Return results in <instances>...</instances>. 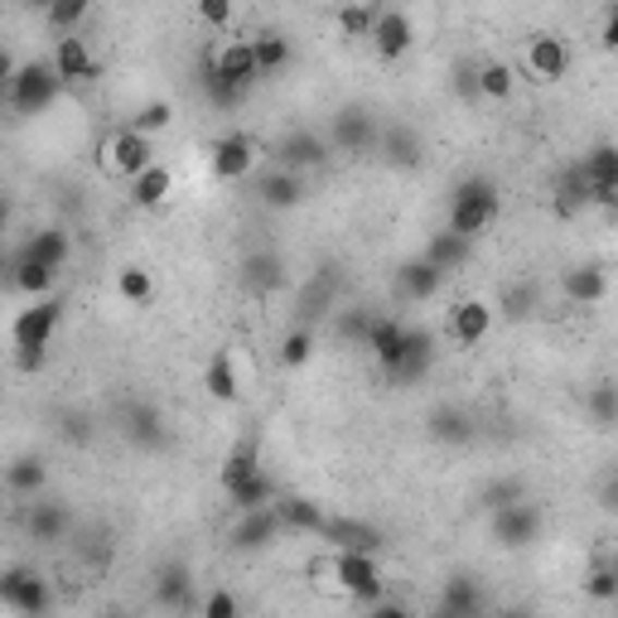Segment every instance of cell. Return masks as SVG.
<instances>
[{
    "instance_id": "obj_16",
    "label": "cell",
    "mask_w": 618,
    "mask_h": 618,
    "mask_svg": "<svg viewBox=\"0 0 618 618\" xmlns=\"http://www.w3.org/2000/svg\"><path fill=\"white\" fill-rule=\"evenodd\" d=\"M594 204V189H590V179H584L580 165H570L566 174L556 179V189H550V208H556V218H566V222H575L584 208Z\"/></svg>"
},
{
    "instance_id": "obj_12",
    "label": "cell",
    "mask_w": 618,
    "mask_h": 618,
    "mask_svg": "<svg viewBox=\"0 0 618 618\" xmlns=\"http://www.w3.org/2000/svg\"><path fill=\"white\" fill-rule=\"evenodd\" d=\"M449 334H455L459 348H474L493 334V305L488 300H459L455 310H449Z\"/></svg>"
},
{
    "instance_id": "obj_5",
    "label": "cell",
    "mask_w": 618,
    "mask_h": 618,
    "mask_svg": "<svg viewBox=\"0 0 618 618\" xmlns=\"http://www.w3.org/2000/svg\"><path fill=\"white\" fill-rule=\"evenodd\" d=\"M339 580L348 599H363V604H381L387 584H381L377 556L373 550H339Z\"/></svg>"
},
{
    "instance_id": "obj_49",
    "label": "cell",
    "mask_w": 618,
    "mask_h": 618,
    "mask_svg": "<svg viewBox=\"0 0 618 618\" xmlns=\"http://www.w3.org/2000/svg\"><path fill=\"white\" fill-rule=\"evenodd\" d=\"M435 435H440V440H469V421H459V415H440V421H435Z\"/></svg>"
},
{
    "instance_id": "obj_53",
    "label": "cell",
    "mask_w": 618,
    "mask_h": 618,
    "mask_svg": "<svg viewBox=\"0 0 618 618\" xmlns=\"http://www.w3.org/2000/svg\"><path fill=\"white\" fill-rule=\"evenodd\" d=\"M609 570H614V575H618V550H614V556H609Z\"/></svg>"
},
{
    "instance_id": "obj_38",
    "label": "cell",
    "mask_w": 618,
    "mask_h": 618,
    "mask_svg": "<svg viewBox=\"0 0 618 618\" xmlns=\"http://www.w3.org/2000/svg\"><path fill=\"white\" fill-rule=\"evenodd\" d=\"M252 49H256V69H262V77L266 73H280L290 63V39L286 35H256Z\"/></svg>"
},
{
    "instance_id": "obj_21",
    "label": "cell",
    "mask_w": 618,
    "mask_h": 618,
    "mask_svg": "<svg viewBox=\"0 0 618 618\" xmlns=\"http://www.w3.org/2000/svg\"><path fill=\"white\" fill-rule=\"evenodd\" d=\"M155 604H165V609H194V575H189V566H165L160 575H155Z\"/></svg>"
},
{
    "instance_id": "obj_52",
    "label": "cell",
    "mask_w": 618,
    "mask_h": 618,
    "mask_svg": "<svg viewBox=\"0 0 618 618\" xmlns=\"http://www.w3.org/2000/svg\"><path fill=\"white\" fill-rule=\"evenodd\" d=\"M498 618H532V614H522V609H512V614H498Z\"/></svg>"
},
{
    "instance_id": "obj_23",
    "label": "cell",
    "mask_w": 618,
    "mask_h": 618,
    "mask_svg": "<svg viewBox=\"0 0 618 618\" xmlns=\"http://www.w3.org/2000/svg\"><path fill=\"white\" fill-rule=\"evenodd\" d=\"M469 246H474V242L445 228V232H435V238L425 242V262H431L435 271H445V276H449V271H459V266L469 262Z\"/></svg>"
},
{
    "instance_id": "obj_3",
    "label": "cell",
    "mask_w": 618,
    "mask_h": 618,
    "mask_svg": "<svg viewBox=\"0 0 618 618\" xmlns=\"http://www.w3.org/2000/svg\"><path fill=\"white\" fill-rule=\"evenodd\" d=\"M150 165H155V145H150V136H141V131L117 126V131H107V136L97 141V170H102L111 184H117V179L136 184Z\"/></svg>"
},
{
    "instance_id": "obj_47",
    "label": "cell",
    "mask_w": 618,
    "mask_h": 618,
    "mask_svg": "<svg viewBox=\"0 0 618 618\" xmlns=\"http://www.w3.org/2000/svg\"><path fill=\"white\" fill-rule=\"evenodd\" d=\"M194 15H198V20H204V25H213V29H228V25H232V20H238V10H232V5H228V0H204V5H198V10H194Z\"/></svg>"
},
{
    "instance_id": "obj_28",
    "label": "cell",
    "mask_w": 618,
    "mask_h": 618,
    "mask_svg": "<svg viewBox=\"0 0 618 618\" xmlns=\"http://www.w3.org/2000/svg\"><path fill=\"white\" fill-rule=\"evenodd\" d=\"M276 512H280V522H286V532H314V536H324V526H329V517H324L319 502H310V498H280Z\"/></svg>"
},
{
    "instance_id": "obj_6",
    "label": "cell",
    "mask_w": 618,
    "mask_h": 618,
    "mask_svg": "<svg viewBox=\"0 0 618 618\" xmlns=\"http://www.w3.org/2000/svg\"><path fill=\"white\" fill-rule=\"evenodd\" d=\"M256 141L252 136H242V131H232V136H218L213 141V155H208V165H213V179H222V184H238V179H246L256 170Z\"/></svg>"
},
{
    "instance_id": "obj_25",
    "label": "cell",
    "mask_w": 618,
    "mask_h": 618,
    "mask_svg": "<svg viewBox=\"0 0 618 618\" xmlns=\"http://www.w3.org/2000/svg\"><path fill=\"white\" fill-rule=\"evenodd\" d=\"M256 474H262V455H256V440H242V445H232V455L222 459V488L228 493H238L242 483H252Z\"/></svg>"
},
{
    "instance_id": "obj_4",
    "label": "cell",
    "mask_w": 618,
    "mask_h": 618,
    "mask_svg": "<svg viewBox=\"0 0 618 618\" xmlns=\"http://www.w3.org/2000/svg\"><path fill=\"white\" fill-rule=\"evenodd\" d=\"M59 87H63V77L53 69V59H29V63H20L15 77L5 83V102H10V111H20V117H39L44 107H53Z\"/></svg>"
},
{
    "instance_id": "obj_19",
    "label": "cell",
    "mask_w": 618,
    "mask_h": 618,
    "mask_svg": "<svg viewBox=\"0 0 618 618\" xmlns=\"http://www.w3.org/2000/svg\"><path fill=\"white\" fill-rule=\"evenodd\" d=\"M440 286H445V271H435L431 262H407L397 271V290H401V300H411V305H421V300H435L440 295Z\"/></svg>"
},
{
    "instance_id": "obj_29",
    "label": "cell",
    "mask_w": 618,
    "mask_h": 618,
    "mask_svg": "<svg viewBox=\"0 0 618 618\" xmlns=\"http://www.w3.org/2000/svg\"><path fill=\"white\" fill-rule=\"evenodd\" d=\"M324 542H334V550H377V532L363 522H348V517H329L324 526Z\"/></svg>"
},
{
    "instance_id": "obj_31",
    "label": "cell",
    "mask_w": 618,
    "mask_h": 618,
    "mask_svg": "<svg viewBox=\"0 0 618 618\" xmlns=\"http://www.w3.org/2000/svg\"><path fill=\"white\" fill-rule=\"evenodd\" d=\"M228 498H232V508H238V512L246 517V512L276 508V502H280V493H276V483L266 478V469H262V474H256L252 483H242V488H238V493H228Z\"/></svg>"
},
{
    "instance_id": "obj_30",
    "label": "cell",
    "mask_w": 618,
    "mask_h": 618,
    "mask_svg": "<svg viewBox=\"0 0 618 618\" xmlns=\"http://www.w3.org/2000/svg\"><path fill=\"white\" fill-rule=\"evenodd\" d=\"M262 198L271 208H295L305 198V174H290V170H271L262 179Z\"/></svg>"
},
{
    "instance_id": "obj_20",
    "label": "cell",
    "mask_w": 618,
    "mask_h": 618,
    "mask_svg": "<svg viewBox=\"0 0 618 618\" xmlns=\"http://www.w3.org/2000/svg\"><path fill=\"white\" fill-rule=\"evenodd\" d=\"M286 532V522H280L276 508H262V512H246L238 522V532H232V546L238 550H262L266 542H276V536Z\"/></svg>"
},
{
    "instance_id": "obj_2",
    "label": "cell",
    "mask_w": 618,
    "mask_h": 618,
    "mask_svg": "<svg viewBox=\"0 0 618 618\" xmlns=\"http://www.w3.org/2000/svg\"><path fill=\"white\" fill-rule=\"evenodd\" d=\"M63 319V305L59 300H29V310L15 314V324H10V339H15V363L25 367V373H35L44 363V348H49L53 329H59Z\"/></svg>"
},
{
    "instance_id": "obj_15",
    "label": "cell",
    "mask_w": 618,
    "mask_h": 618,
    "mask_svg": "<svg viewBox=\"0 0 618 618\" xmlns=\"http://www.w3.org/2000/svg\"><path fill=\"white\" fill-rule=\"evenodd\" d=\"M415 44V25H411V15L407 10H381V20H377V29H373V49H377V59H401Z\"/></svg>"
},
{
    "instance_id": "obj_44",
    "label": "cell",
    "mask_w": 618,
    "mask_h": 618,
    "mask_svg": "<svg viewBox=\"0 0 618 618\" xmlns=\"http://www.w3.org/2000/svg\"><path fill=\"white\" fill-rule=\"evenodd\" d=\"M198 618H238V594L232 590H208L198 604Z\"/></svg>"
},
{
    "instance_id": "obj_17",
    "label": "cell",
    "mask_w": 618,
    "mask_h": 618,
    "mask_svg": "<svg viewBox=\"0 0 618 618\" xmlns=\"http://www.w3.org/2000/svg\"><path fill=\"white\" fill-rule=\"evenodd\" d=\"M53 69H59L63 83H93V77H97V59H93V49H87V39L83 35H69V39L53 44Z\"/></svg>"
},
{
    "instance_id": "obj_33",
    "label": "cell",
    "mask_w": 618,
    "mask_h": 618,
    "mask_svg": "<svg viewBox=\"0 0 618 618\" xmlns=\"http://www.w3.org/2000/svg\"><path fill=\"white\" fill-rule=\"evenodd\" d=\"M373 121H367V111H343L339 121H334V141L348 145V150H367L373 145Z\"/></svg>"
},
{
    "instance_id": "obj_1",
    "label": "cell",
    "mask_w": 618,
    "mask_h": 618,
    "mask_svg": "<svg viewBox=\"0 0 618 618\" xmlns=\"http://www.w3.org/2000/svg\"><path fill=\"white\" fill-rule=\"evenodd\" d=\"M498 213H502L498 184H493V179H464V184L455 189V198H449V232L474 242L498 222Z\"/></svg>"
},
{
    "instance_id": "obj_41",
    "label": "cell",
    "mask_w": 618,
    "mask_h": 618,
    "mask_svg": "<svg viewBox=\"0 0 618 618\" xmlns=\"http://www.w3.org/2000/svg\"><path fill=\"white\" fill-rule=\"evenodd\" d=\"M478 93L488 97V102H508L512 97V69L508 63H483L478 69Z\"/></svg>"
},
{
    "instance_id": "obj_43",
    "label": "cell",
    "mask_w": 618,
    "mask_h": 618,
    "mask_svg": "<svg viewBox=\"0 0 618 618\" xmlns=\"http://www.w3.org/2000/svg\"><path fill=\"white\" fill-rule=\"evenodd\" d=\"M590 421L594 425H618V387H594L590 391Z\"/></svg>"
},
{
    "instance_id": "obj_9",
    "label": "cell",
    "mask_w": 618,
    "mask_h": 618,
    "mask_svg": "<svg viewBox=\"0 0 618 618\" xmlns=\"http://www.w3.org/2000/svg\"><path fill=\"white\" fill-rule=\"evenodd\" d=\"M566 69H570V49L560 35L526 39V73H532L536 83H556V77H566Z\"/></svg>"
},
{
    "instance_id": "obj_8",
    "label": "cell",
    "mask_w": 618,
    "mask_h": 618,
    "mask_svg": "<svg viewBox=\"0 0 618 618\" xmlns=\"http://www.w3.org/2000/svg\"><path fill=\"white\" fill-rule=\"evenodd\" d=\"M271 160H276V170H290V174H305V170H324V165H329V141L310 136V131H295V136L276 141Z\"/></svg>"
},
{
    "instance_id": "obj_39",
    "label": "cell",
    "mask_w": 618,
    "mask_h": 618,
    "mask_svg": "<svg viewBox=\"0 0 618 618\" xmlns=\"http://www.w3.org/2000/svg\"><path fill=\"white\" fill-rule=\"evenodd\" d=\"M126 126L141 131V136H160V131L174 126V107H170V102H141L136 117H131Z\"/></svg>"
},
{
    "instance_id": "obj_24",
    "label": "cell",
    "mask_w": 618,
    "mask_h": 618,
    "mask_svg": "<svg viewBox=\"0 0 618 618\" xmlns=\"http://www.w3.org/2000/svg\"><path fill=\"white\" fill-rule=\"evenodd\" d=\"M305 580L314 594H324V599H348L343 594V580H339V550H319V556L305 560Z\"/></svg>"
},
{
    "instance_id": "obj_37",
    "label": "cell",
    "mask_w": 618,
    "mask_h": 618,
    "mask_svg": "<svg viewBox=\"0 0 618 618\" xmlns=\"http://www.w3.org/2000/svg\"><path fill=\"white\" fill-rule=\"evenodd\" d=\"M381 10H387V5H343L339 10V29H343L348 39H373Z\"/></svg>"
},
{
    "instance_id": "obj_34",
    "label": "cell",
    "mask_w": 618,
    "mask_h": 618,
    "mask_svg": "<svg viewBox=\"0 0 618 618\" xmlns=\"http://www.w3.org/2000/svg\"><path fill=\"white\" fill-rule=\"evenodd\" d=\"M83 20H87V0H53V5H44V25L59 29V39L77 35Z\"/></svg>"
},
{
    "instance_id": "obj_27",
    "label": "cell",
    "mask_w": 618,
    "mask_h": 618,
    "mask_svg": "<svg viewBox=\"0 0 618 618\" xmlns=\"http://www.w3.org/2000/svg\"><path fill=\"white\" fill-rule=\"evenodd\" d=\"M69 238H63L59 228H49V232H39V238H29L25 246H20V256H29V262H39V266H49V271H63L69 266Z\"/></svg>"
},
{
    "instance_id": "obj_40",
    "label": "cell",
    "mask_w": 618,
    "mask_h": 618,
    "mask_svg": "<svg viewBox=\"0 0 618 618\" xmlns=\"http://www.w3.org/2000/svg\"><path fill=\"white\" fill-rule=\"evenodd\" d=\"M381 150H387V160H391V165L411 170L415 155H421V141H415V131H407V126H391L387 136H381Z\"/></svg>"
},
{
    "instance_id": "obj_51",
    "label": "cell",
    "mask_w": 618,
    "mask_h": 618,
    "mask_svg": "<svg viewBox=\"0 0 618 618\" xmlns=\"http://www.w3.org/2000/svg\"><path fill=\"white\" fill-rule=\"evenodd\" d=\"M367 618H411V609H407V604L381 599V604H373V614H367Z\"/></svg>"
},
{
    "instance_id": "obj_18",
    "label": "cell",
    "mask_w": 618,
    "mask_h": 618,
    "mask_svg": "<svg viewBox=\"0 0 618 618\" xmlns=\"http://www.w3.org/2000/svg\"><path fill=\"white\" fill-rule=\"evenodd\" d=\"M560 290H566L570 305H599L609 295V276H604V266H570L560 276Z\"/></svg>"
},
{
    "instance_id": "obj_11",
    "label": "cell",
    "mask_w": 618,
    "mask_h": 618,
    "mask_svg": "<svg viewBox=\"0 0 618 618\" xmlns=\"http://www.w3.org/2000/svg\"><path fill=\"white\" fill-rule=\"evenodd\" d=\"M580 170L594 189V204H614L618 198V145H609V141L594 145V150L580 160Z\"/></svg>"
},
{
    "instance_id": "obj_14",
    "label": "cell",
    "mask_w": 618,
    "mask_h": 618,
    "mask_svg": "<svg viewBox=\"0 0 618 618\" xmlns=\"http://www.w3.org/2000/svg\"><path fill=\"white\" fill-rule=\"evenodd\" d=\"M0 594H5L10 614H44L49 609V580L29 575V570H10L5 584H0Z\"/></svg>"
},
{
    "instance_id": "obj_13",
    "label": "cell",
    "mask_w": 618,
    "mask_h": 618,
    "mask_svg": "<svg viewBox=\"0 0 618 618\" xmlns=\"http://www.w3.org/2000/svg\"><path fill=\"white\" fill-rule=\"evenodd\" d=\"M367 348H373V358L387 367V377H391L401 363H407V353H411V329H407V324H397V319H373Z\"/></svg>"
},
{
    "instance_id": "obj_50",
    "label": "cell",
    "mask_w": 618,
    "mask_h": 618,
    "mask_svg": "<svg viewBox=\"0 0 618 618\" xmlns=\"http://www.w3.org/2000/svg\"><path fill=\"white\" fill-rule=\"evenodd\" d=\"M599 44L604 49H618V5L604 10V25H599Z\"/></svg>"
},
{
    "instance_id": "obj_36",
    "label": "cell",
    "mask_w": 618,
    "mask_h": 618,
    "mask_svg": "<svg viewBox=\"0 0 618 618\" xmlns=\"http://www.w3.org/2000/svg\"><path fill=\"white\" fill-rule=\"evenodd\" d=\"M117 295L126 300V305H136V310L150 305L155 300V276L145 271V266H126V271L117 276Z\"/></svg>"
},
{
    "instance_id": "obj_42",
    "label": "cell",
    "mask_w": 618,
    "mask_h": 618,
    "mask_svg": "<svg viewBox=\"0 0 618 618\" xmlns=\"http://www.w3.org/2000/svg\"><path fill=\"white\" fill-rule=\"evenodd\" d=\"M310 358H314V329H305V324H300V329H290L286 343H280V363L295 373V367H305Z\"/></svg>"
},
{
    "instance_id": "obj_48",
    "label": "cell",
    "mask_w": 618,
    "mask_h": 618,
    "mask_svg": "<svg viewBox=\"0 0 618 618\" xmlns=\"http://www.w3.org/2000/svg\"><path fill=\"white\" fill-rule=\"evenodd\" d=\"M339 334H343V339L367 343V334H373V319H363V314H348V319H339Z\"/></svg>"
},
{
    "instance_id": "obj_32",
    "label": "cell",
    "mask_w": 618,
    "mask_h": 618,
    "mask_svg": "<svg viewBox=\"0 0 618 618\" xmlns=\"http://www.w3.org/2000/svg\"><path fill=\"white\" fill-rule=\"evenodd\" d=\"M5 483L15 498H39V488L49 483V469H44L39 459H15V464L5 469Z\"/></svg>"
},
{
    "instance_id": "obj_35",
    "label": "cell",
    "mask_w": 618,
    "mask_h": 618,
    "mask_svg": "<svg viewBox=\"0 0 618 618\" xmlns=\"http://www.w3.org/2000/svg\"><path fill=\"white\" fill-rule=\"evenodd\" d=\"M29 532H35L39 542H63V536H69V512H63L59 502H39V508L29 512Z\"/></svg>"
},
{
    "instance_id": "obj_10",
    "label": "cell",
    "mask_w": 618,
    "mask_h": 618,
    "mask_svg": "<svg viewBox=\"0 0 618 618\" xmlns=\"http://www.w3.org/2000/svg\"><path fill=\"white\" fill-rule=\"evenodd\" d=\"M536 532H542V508H532V502H502L498 512V542L508 550H522L536 542Z\"/></svg>"
},
{
    "instance_id": "obj_26",
    "label": "cell",
    "mask_w": 618,
    "mask_h": 618,
    "mask_svg": "<svg viewBox=\"0 0 618 618\" xmlns=\"http://www.w3.org/2000/svg\"><path fill=\"white\" fill-rule=\"evenodd\" d=\"M170 194H174L170 165H150V170H145L136 184H131V204H136V208H160Z\"/></svg>"
},
{
    "instance_id": "obj_7",
    "label": "cell",
    "mask_w": 618,
    "mask_h": 618,
    "mask_svg": "<svg viewBox=\"0 0 618 618\" xmlns=\"http://www.w3.org/2000/svg\"><path fill=\"white\" fill-rule=\"evenodd\" d=\"M204 391L213 401H242L246 391V363L238 348H218L204 367Z\"/></svg>"
},
{
    "instance_id": "obj_45",
    "label": "cell",
    "mask_w": 618,
    "mask_h": 618,
    "mask_svg": "<svg viewBox=\"0 0 618 618\" xmlns=\"http://www.w3.org/2000/svg\"><path fill=\"white\" fill-rule=\"evenodd\" d=\"M532 310H536V290H532V286L502 290V314H508V319H526Z\"/></svg>"
},
{
    "instance_id": "obj_22",
    "label": "cell",
    "mask_w": 618,
    "mask_h": 618,
    "mask_svg": "<svg viewBox=\"0 0 618 618\" xmlns=\"http://www.w3.org/2000/svg\"><path fill=\"white\" fill-rule=\"evenodd\" d=\"M53 280H59V271H49V266L29 262V256H20V252L10 256V286H15L20 295H29V300H49Z\"/></svg>"
},
{
    "instance_id": "obj_46",
    "label": "cell",
    "mask_w": 618,
    "mask_h": 618,
    "mask_svg": "<svg viewBox=\"0 0 618 618\" xmlns=\"http://www.w3.org/2000/svg\"><path fill=\"white\" fill-rule=\"evenodd\" d=\"M584 594H590V599H618V575L609 566H594L590 575H584Z\"/></svg>"
}]
</instances>
